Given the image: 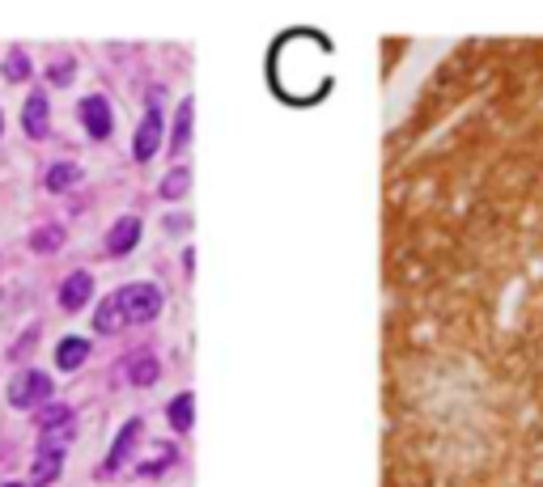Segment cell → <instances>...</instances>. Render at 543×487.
<instances>
[{
  "mask_svg": "<svg viewBox=\"0 0 543 487\" xmlns=\"http://www.w3.org/2000/svg\"><path fill=\"white\" fill-rule=\"evenodd\" d=\"M89 297H94V276H89V271H73V276L60 284V305L64 309H86Z\"/></svg>",
  "mask_w": 543,
  "mask_h": 487,
  "instance_id": "cell-7",
  "label": "cell"
},
{
  "mask_svg": "<svg viewBox=\"0 0 543 487\" xmlns=\"http://www.w3.org/2000/svg\"><path fill=\"white\" fill-rule=\"evenodd\" d=\"M115 305L128 322H153L161 314V292L153 284H128V289L115 292Z\"/></svg>",
  "mask_w": 543,
  "mask_h": 487,
  "instance_id": "cell-2",
  "label": "cell"
},
{
  "mask_svg": "<svg viewBox=\"0 0 543 487\" xmlns=\"http://www.w3.org/2000/svg\"><path fill=\"white\" fill-rule=\"evenodd\" d=\"M187 140H191V97L187 102H179V110H174V136H170V153H183Z\"/></svg>",
  "mask_w": 543,
  "mask_h": 487,
  "instance_id": "cell-14",
  "label": "cell"
},
{
  "mask_svg": "<svg viewBox=\"0 0 543 487\" xmlns=\"http://www.w3.org/2000/svg\"><path fill=\"white\" fill-rule=\"evenodd\" d=\"M22 123H26V132L35 136V140H43V136H47V97H43V94H30V97H26Z\"/></svg>",
  "mask_w": 543,
  "mask_h": 487,
  "instance_id": "cell-11",
  "label": "cell"
},
{
  "mask_svg": "<svg viewBox=\"0 0 543 487\" xmlns=\"http://www.w3.org/2000/svg\"><path fill=\"white\" fill-rule=\"evenodd\" d=\"M47 76H51V81H56V86H68V81H73V60L64 56V60L47 64Z\"/></svg>",
  "mask_w": 543,
  "mask_h": 487,
  "instance_id": "cell-21",
  "label": "cell"
},
{
  "mask_svg": "<svg viewBox=\"0 0 543 487\" xmlns=\"http://www.w3.org/2000/svg\"><path fill=\"white\" fill-rule=\"evenodd\" d=\"M77 115H81V123H86V132L94 136V140H107V136H111V102H107V97L102 94H89L86 102H81V107H77Z\"/></svg>",
  "mask_w": 543,
  "mask_h": 487,
  "instance_id": "cell-5",
  "label": "cell"
},
{
  "mask_svg": "<svg viewBox=\"0 0 543 487\" xmlns=\"http://www.w3.org/2000/svg\"><path fill=\"white\" fill-rule=\"evenodd\" d=\"M332 43L319 30H293L281 35L268 56V81L276 97L293 102V107H310L327 97L332 89Z\"/></svg>",
  "mask_w": 543,
  "mask_h": 487,
  "instance_id": "cell-1",
  "label": "cell"
},
{
  "mask_svg": "<svg viewBox=\"0 0 543 487\" xmlns=\"http://www.w3.org/2000/svg\"><path fill=\"white\" fill-rule=\"evenodd\" d=\"M0 73H5V81H26V76H30V56L13 47L9 56H5V64H0Z\"/></svg>",
  "mask_w": 543,
  "mask_h": 487,
  "instance_id": "cell-17",
  "label": "cell"
},
{
  "mask_svg": "<svg viewBox=\"0 0 543 487\" xmlns=\"http://www.w3.org/2000/svg\"><path fill=\"white\" fill-rule=\"evenodd\" d=\"M89 356V340H81V335H68V340H60V348H56V365L60 369H81Z\"/></svg>",
  "mask_w": 543,
  "mask_h": 487,
  "instance_id": "cell-12",
  "label": "cell"
},
{
  "mask_svg": "<svg viewBox=\"0 0 543 487\" xmlns=\"http://www.w3.org/2000/svg\"><path fill=\"white\" fill-rule=\"evenodd\" d=\"M68 420H73V411H68L64 402H51V407H43V411L35 415V424L43 428V432H51V428H64Z\"/></svg>",
  "mask_w": 543,
  "mask_h": 487,
  "instance_id": "cell-18",
  "label": "cell"
},
{
  "mask_svg": "<svg viewBox=\"0 0 543 487\" xmlns=\"http://www.w3.org/2000/svg\"><path fill=\"white\" fill-rule=\"evenodd\" d=\"M60 246H64L60 225H43V229L30 233V250H38V255H51V250H60Z\"/></svg>",
  "mask_w": 543,
  "mask_h": 487,
  "instance_id": "cell-15",
  "label": "cell"
},
{
  "mask_svg": "<svg viewBox=\"0 0 543 487\" xmlns=\"http://www.w3.org/2000/svg\"><path fill=\"white\" fill-rule=\"evenodd\" d=\"M136 242H140V220L136 217H119L111 225V233H107V250L111 255H132Z\"/></svg>",
  "mask_w": 543,
  "mask_h": 487,
  "instance_id": "cell-6",
  "label": "cell"
},
{
  "mask_svg": "<svg viewBox=\"0 0 543 487\" xmlns=\"http://www.w3.org/2000/svg\"><path fill=\"white\" fill-rule=\"evenodd\" d=\"M60 471H64V450H38V458H35V471H30V487H47V483H56L60 479Z\"/></svg>",
  "mask_w": 543,
  "mask_h": 487,
  "instance_id": "cell-8",
  "label": "cell"
},
{
  "mask_svg": "<svg viewBox=\"0 0 543 487\" xmlns=\"http://www.w3.org/2000/svg\"><path fill=\"white\" fill-rule=\"evenodd\" d=\"M161 89H153L149 94V110L145 119H140V127H136V140H132V157L136 161H153V153L161 148V123H166V115H161Z\"/></svg>",
  "mask_w": 543,
  "mask_h": 487,
  "instance_id": "cell-3",
  "label": "cell"
},
{
  "mask_svg": "<svg viewBox=\"0 0 543 487\" xmlns=\"http://www.w3.org/2000/svg\"><path fill=\"white\" fill-rule=\"evenodd\" d=\"M140 432H145V424L140 420H128L124 424V432L115 437V445H111V458H107V471H119V466L132 458V450H136V441H140Z\"/></svg>",
  "mask_w": 543,
  "mask_h": 487,
  "instance_id": "cell-10",
  "label": "cell"
},
{
  "mask_svg": "<svg viewBox=\"0 0 543 487\" xmlns=\"http://www.w3.org/2000/svg\"><path fill=\"white\" fill-rule=\"evenodd\" d=\"M51 399V378L47 373H38V369H30V373H22V378L9 386V402L13 407H38V402Z\"/></svg>",
  "mask_w": 543,
  "mask_h": 487,
  "instance_id": "cell-4",
  "label": "cell"
},
{
  "mask_svg": "<svg viewBox=\"0 0 543 487\" xmlns=\"http://www.w3.org/2000/svg\"><path fill=\"white\" fill-rule=\"evenodd\" d=\"M166 415H170V428L187 432V428L196 424V399H191V394H174L170 407H166Z\"/></svg>",
  "mask_w": 543,
  "mask_h": 487,
  "instance_id": "cell-13",
  "label": "cell"
},
{
  "mask_svg": "<svg viewBox=\"0 0 543 487\" xmlns=\"http://www.w3.org/2000/svg\"><path fill=\"white\" fill-rule=\"evenodd\" d=\"M124 369H128V381H132V386H140V390L153 386V381L161 378V365H158V356H153V352H132Z\"/></svg>",
  "mask_w": 543,
  "mask_h": 487,
  "instance_id": "cell-9",
  "label": "cell"
},
{
  "mask_svg": "<svg viewBox=\"0 0 543 487\" xmlns=\"http://www.w3.org/2000/svg\"><path fill=\"white\" fill-rule=\"evenodd\" d=\"M5 487H26V483H5Z\"/></svg>",
  "mask_w": 543,
  "mask_h": 487,
  "instance_id": "cell-23",
  "label": "cell"
},
{
  "mask_svg": "<svg viewBox=\"0 0 543 487\" xmlns=\"http://www.w3.org/2000/svg\"><path fill=\"white\" fill-rule=\"evenodd\" d=\"M0 132H5V123H0Z\"/></svg>",
  "mask_w": 543,
  "mask_h": 487,
  "instance_id": "cell-24",
  "label": "cell"
},
{
  "mask_svg": "<svg viewBox=\"0 0 543 487\" xmlns=\"http://www.w3.org/2000/svg\"><path fill=\"white\" fill-rule=\"evenodd\" d=\"M187 187H191V174L170 170L166 174V183H161V199H179V195H187Z\"/></svg>",
  "mask_w": 543,
  "mask_h": 487,
  "instance_id": "cell-20",
  "label": "cell"
},
{
  "mask_svg": "<svg viewBox=\"0 0 543 487\" xmlns=\"http://www.w3.org/2000/svg\"><path fill=\"white\" fill-rule=\"evenodd\" d=\"M119 318H124V314H119V305H115V297H107V301L98 305V318H94V327H98L102 335H111V330L119 327Z\"/></svg>",
  "mask_w": 543,
  "mask_h": 487,
  "instance_id": "cell-19",
  "label": "cell"
},
{
  "mask_svg": "<svg viewBox=\"0 0 543 487\" xmlns=\"http://www.w3.org/2000/svg\"><path fill=\"white\" fill-rule=\"evenodd\" d=\"M35 340H38V330L30 327V330H26V335H22V343H13V356H30V348H35Z\"/></svg>",
  "mask_w": 543,
  "mask_h": 487,
  "instance_id": "cell-22",
  "label": "cell"
},
{
  "mask_svg": "<svg viewBox=\"0 0 543 487\" xmlns=\"http://www.w3.org/2000/svg\"><path fill=\"white\" fill-rule=\"evenodd\" d=\"M73 183H81V170H77L73 161H60V166H51V170H47V187H51V191H68Z\"/></svg>",
  "mask_w": 543,
  "mask_h": 487,
  "instance_id": "cell-16",
  "label": "cell"
}]
</instances>
